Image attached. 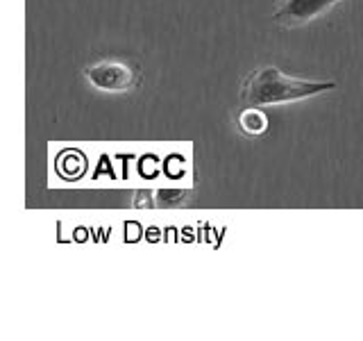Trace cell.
<instances>
[{
	"label": "cell",
	"instance_id": "obj_1",
	"mask_svg": "<svg viewBox=\"0 0 363 341\" xmlns=\"http://www.w3.org/2000/svg\"><path fill=\"white\" fill-rule=\"evenodd\" d=\"M334 87V80H300L284 75L275 66H261L243 80L241 91H238V105L247 109L279 105V102H295L325 94V91H332Z\"/></svg>",
	"mask_w": 363,
	"mask_h": 341
},
{
	"label": "cell",
	"instance_id": "obj_3",
	"mask_svg": "<svg viewBox=\"0 0 363 341\" xmlns=\"http://www.w3.org/2000/svg\"><path fill=\"white\" fill-rule=\"evenodd\" d=\"M336 3L338 0H277L272 18L284 28H300L325 14Z\"/></svg>",
	"mask_w": 363,
	"mask_h": 341
},
{
	"label": "cell",
	"instance_id": "obj_4",
	"mask_svg": "<svg viewBox=\"0 0 363 341\" xmlns=\"http://www.w3.org/2000/svg\"><path fill=\"white\" fill-rule=\"evenodd\" d=\"M238 123H241V128L247 134H261L268 125L266 117L257 107H247V112H243L241 117H238Z\"/></svg>",
	"mask_w": 363,
	"mask_h": 341
},
{
	"label": "cell",
	"instance_id": "obj_5",
	"mask_svg": "<svg viewBox=\"0 0 363 341\" xmlns=\"http://www.w3.org/2000/svg\"><path fill=\"white\" fill-rule=\"evenodd\" d=\"M186 191H162L159 193V205H177L179 200H184Z\"/></svg>",
	"mask_w": 363,
	"mask_h": 341
},
{
	"label": "cell",
	"instance_id": "obj_2",
	"mask_svg": "<svg viewBox=\"0 0 363 341\" xmlns=\"http://www.w3.org/2000/svg\"><path fill=\"white\" fill-rule=\"evenodd\" d=\"M84 75L91 85L105 91H128L141 82L139 66L132 62H116V60L91 64L84 71Z\"/></svg>",
	"mask_w": 363,
	"mask_h": 341
}]
</instances>
